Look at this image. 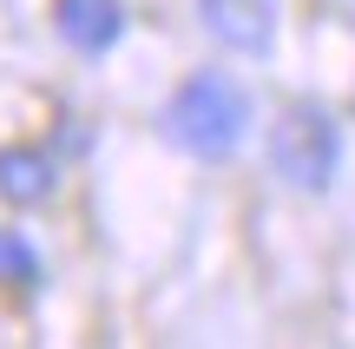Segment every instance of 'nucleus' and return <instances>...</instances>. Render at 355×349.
I'll return each mask as SVG.
<instances>
[{"label": "nucleus", "mask_w": 355, "mask_h": 349, "mask_svg": "<svg viewBox=\"0 0 355 349\" xmlns=\"http://www.w3.org/2000/svg\"><path fill=\"white\" fill-rule=\"evenodd\" d=\"M270 171H277L290 191H303V198L329 191L336 171H343V126H336L316 99L290 105V112L270 126Z\"/></svg>", "instance_id": "2"}, {"label": "nucleus", "mask_w": 355, "mask_h": 349, "mask_svg": "<svg viewBox=\"0 0 355 349\" xmlns=\"http://www.w3.org/2000/svg\"><path fill=\"white\" fill-rule=\"evenodd\" d=\"M53 26H60V40L73 53L99 60V53H112L125 40V7L119 0H53Z\"/></svg>", "instance_id": "4"}, {"label": "nucleus", "mask_w": 355, "mask_h": 349, "mask_svg": "<svg viewBox=\"0 0 355 349\" xmlns=\"http://www.w3.org/2000/svg\"><path fill=\"white\" fill-rule=\"evenodd\" d=\"M198 20L217 46L263 60L277 46V0H198Z\"/></svg>", "instance_id": "3"}, {"label": "nucleus", "mask_w": 355, "mask_h": 349, "mask_svg": "<svg viewBox=\"0 0 355 349\" xmlns=\"http://www.w3.org/2000/svg\"><path fill=\"white\" fill-rule=\"evenodd\" d=\"M0 198L7 205H46L53 198V158L33 145H0Z\"/></svg>", "instance_id": "5"}, {"label": "nucleus", "mask_w": 355, "mask_h": 349, "mask_svg": "<svg viewBox=\"0 0 355 349\" xmlns=\"http://www.w3.org/2000/svg\"><path fill=\"white\" fill-rule=\"evenodd\" d=\"M33 284H40V250L0 224V290H33Z\"/></svg>", "instance_id": "6"}, {"label": "nucleus", "mask_w": 355, "mask_h": 349, "mask_svg": "<svg viewBox=\"0 0 355 349\" xmlns=\"http://www.w3.org/2000/svg\"><path fill=\"white\" fill-rule=\"evenodd\" d=\"M165 139L191 158H230L250 132V92L230 73H191L158 112Z\"/></svg>", "instance_id": "1"}]
</instances>
